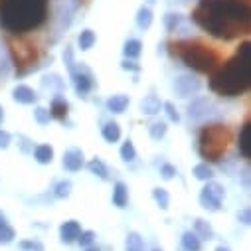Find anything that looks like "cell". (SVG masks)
<instances>
[{
	"label": "cell",
	"mask_w": 251,
	"mask_h": 251,
	"mask_svg": "<svg viewBox=\"0 0 251 251\" xmlns=\"http://www.w3.org/2000/svg\"><path fill=\"white\" fill-rule=\"evenodd\" d=\"M12 97H14L18 103H24V105H30V103H34V101L38 99L36 91H34L32 87H28V85H18V87H14Z\"/></svg>",
	"instance_id": "obj_14"
},
{
	"label": "cell",
	"mask_w": 251,
	"mask_h": 251,
	"mask_svg": "<svg viewBox=\"0 0 251 251\" xmlns=\"http://www.w3.org/2000/svg\"><path fill=\"white\" fill-rule=\"evenodd\" d=\"M184 2H186V0H184Z\"/></svg>",
	"instance_id": "obj_48"
},
{
	"label": "cell",
	"mask_w": 251,
	"mask_h": 251,
	"mask_svg": "<svg viewBox=\"0 0 251 251\" xmlns=\"http://www.w3.org/2000/svg\"><path fill=\"white\" fill-rule=\"evenodd\" d=\"M141 50H143L141 40H129L127 44H125V55H127L129 59L139 57V55H141Z\"/></svg>",
	"instance_id": "obj_25"
},
{
	"label": "cell",
	"mask_w": 251,
	"mask_h": 251,
	"mask_svg": "<svg viewBox=\"0 0 251 251\" xmlns=\"http://www.w3.org/2000/svg\"><path fill=\"white\" fill-rule=\"evenodd\" d=\"M119 137H121V127H119L115 121L107 123L105 127H103V139H105L107 143H117Z\"/></svg>",
	"instance_id": "obj_20"
},
{
	"label": "cell",
	"mask_w": 251,
	"mask_h": 251,
	"mask_svg": "<svg viewBox=\"0 0 251 251\" xmlns=\"http://www.w3.org/2000/svg\"><path fill=\"white\" fill-rule=\"evenodd\" d=\"M123 70H133V72H139V66L135 64V61H123Z\"/></svg>",
	"instance_id": "obj_42"
},
{
	"label": "cell",
	"mask_w": 251,
	"mask_h": 251,
	"mask_svg": "<svg viewBox=\"0 0 251 251\" xmlns=\"http://www.w3.org/2000/svg\"><path fill=\"white\" fill-rule=\"evenodd\" d=\"M10 141H12L10 133H6V131H0V149H6V147L10 145Z\"/></svg>",
	"instance_id": "obj_40"
},
{
	"label": "cell",
	"mask_w": 251,
	"mask_h": 251,
	"mask_svg": "<svg viewBox=\"0 0 251 251\" xmlns=\"http://www.w3.org/2000/svg\"><path fill=\"white\" fill-rule=\"evenodd\" d=\"M182 247H184L186 251H200L202 239H200L194 231H186V233L182 235Z\"/></svg>",
	"instance_id": "obj_17"
},
{
	"label": "cell",
	"mask_w": 251,
	"mask_h": 251,
	"mask_svg": "<svg viewBox=\"0 0 251 251\" xmlns=\"http://www.w3.org/2000/svg\"><path fill=\"white\" fill-rule=\"evenodd\" d=\"M135 156H137V151H135L133 143H131V141L123 143V147H121V158H123L125 162H133Z\"/></svg>",
	"instance_id": "obj_29"
},
{
	"label": "cell",
	"mask_w": 251,
	"mask_h": 251,
	"mask_svg": "<svg viewBox=\"0 0 251 251\" xmlns=\"http://www.w3.org/2000/svg\"><path fill=\"white\" fill-rule=\"evenodd\" d=\"M20 247L22 249H32V251H44V245L40 241H22Z\"/></svg>",
	"instance_id": "obj_38"
},
{
	"label": "cell",
	"mask_w": 251,
	"mask_h": 251,
	"mask_svg": "<svg viewBox=\"0 0 251 251\" xmlns=\"http://www.w3.org/2000/svg\"><path fill=\"white\" fill-rule=\"evenodd\" d=\"M53 194H55V198H68L72 194V182L70 180L57 182L55 188H53Z\"/></svg>",
	"instance_id": "obj_26"
},
{
	"label": "cell",
	"mask_w": 251,
	"mask_h": 251,
	"mask_svg": "<svg viewBox=\"0 0 251 251\" xmlns=\"http://www.w3.org/2000/svg\"><path fill=\"white\" fill-rule=\"evenodd\" d=\"M194 176H196L198 180H210V178L214 176V172H212V168H210L208 164H198V166L194 168Z\"/></svg>",
	"instance_id": "obj_33"
},
{
	"label": "cell",
	"mask_w": 251,
	"mask_h": 251,
	"mask_svg": "<svg viewBox=\"0 0 251 251\" xmlns=\"http://www.w3.org/2000/svg\"><path fill=\"white\" fill-rule=\"evenodd\" d=\"M210 109H212V103L208 99H198V101H194L190 105L188 115H190V119H194V121H200V119H204V117H208L212 113Z\"/></svg>",
	"instance_id": "obj_11"
},
{
	"label": "cell",
	"mask_w": 251,
	"mask_h": 251,
	"mask_svg": "<svg viewBox=\"0 0 251 251\" xmlns=\"http://www.w3.org/2000/svg\"><path fill=\"white\" fill-rule=\"evenodd\" d=\"M93 44H95V34L91 30H83L79 34V48L81 50H91Z\"/></svg>",
	"instance_id": "obj_30"
},
{
	"label": "cell",
	"mask_w": 251,
	"mask_h": 251,
	"mask_svg": "<svg viewBox=\"0 0 251 251\" xmlns=\"http://www.w3.org/2000/svg\"><path fill=\"white\" fill-rule=\"evenodd\" d=\"M8 50H10V55H12V61L16 66V72L20 75L32 72L38 64V50L36 46L26 40L24 36H10L8 38Z\"/></svg>",
	"instance_id": "obj_6"
},
{
	"label": "cell",
	"mask_w": 251,
	"mask_h": 251,
	"mask_svg": "<svg viewBox=\"0 0 251 251\" xmlns=\"http://www.w3.org/2000/svg\"><path fill=\"white\" fill-rule=\"evenodd\" d=\"M239 152L245 156V158H251V123L247 121L243 125V129L239 133Z\"/></svg>",
	"instance_id": "obj_13"
},
{
	"label": "cell",
	"mask_w": 251,
	"mask_h": 251,
	"mask_svg": "<svg viewBox=\"0 0 251 251\" xmlns=\"http://www.w3.org/2000/svg\"><path fill=\"white\" fill-rule=\"evenodd\" d=\"M162 107H164V111H166V115H168V119H170L172 123H178V121H180V113L176 111V107H174L172 103H164Z\"/></svg>",
	"instance_id": "obj_36"
},
{
	"label": "cell",
	"mask_w": 251,
	"mask_h": 251,
	"mask_svg": "<svg viewBox=\"0 0 251 251\" xmlns=\"http://www.w3.org/2000/svg\"><path fill=\"white\" fill-rule=\"evenodd\" d=\"M216 251H229V249H227V247H224V245H220V247H218Z\"/></svg>",
	"instance_id": "obj_44"
},
{
	"label": "cell",
	"mask_w": 251,
	"mask_h": 251,
	"mask_svg": "<svg viewBox=\"0 0 251 251\" xmlns=\"http://www.w3.org/2000/svg\"><path fill=\"white\" fill-rule=\"evenodd\" d=\"M166 129H168V127H166V123H162V121H160V123H154L152 127H151V135H152V139H162V137L166 135Z\"/></svg>",
	"instance_id": "obj_34"
},
{
	"label": "cell",
	"mask_w": 251,
	"mask_h": 251,
	"mask_svg": "<svg viewBox=\"0 0 251 251\" xmlns=\"http://www.w3.org/2000/svg\"><path fill=\"white\" fill-rule=\"evenodd\" d=\"M182 22V16L180 14H174V12H168L166 18H164V24H166V30L168 32H176V28L180 26Z\"/></svg>",
	"instance_id": "obj_31"
},
{
	"label": "cell",
	"mask_w": 251,
	"mask_h": 251,
	"mask_svg": "<svg viewBox=\"0 0 251 251\" xmlns=\"http://www.w3.org/2000/svg\"><path fill=\"white\" fill-rule=\"evenodd\" d=\"M251 12L247 0H200L192 10V20L210 36L220 40H235L251 28Z\"/></svg>",
	"instance_id": "obj_1"
},
{
	"label": "cell",
	"mask_w": 251,
	"mask_h": 251,
	"mask_svg": "<svg viewBox=\"0 0 251 251\" xmlns=\"http://www.w3.org/2000/svg\"><path fill=\"white\" fill-rule=\"evenodd\" d=\"M125 247H127V251H145V241L137 231H131L127 235V243H125Z\"/></svg>",
	"instance_id": "obj_22"
},
{
	"label": "cell",
	"mask_w": 251,
	"mask_h": 251,
	"mask_svg": "<svg viewBox=\"0 0 251 251\" xmlns=\"http://www.w3.org/2000/svg\"><path fill=\"white\" fill-rule=\"evenodd\" d=\"M34 117H36V121L40 123V125H46V123H50V111L48 109H44V107H38L36 111H34Z\"/></svg>",
	"instance_id": "obj_35"
},
{
	"label": "cell",
	"mask_w": 251,
	"mask_h": 251,
	"mask_svg": "<svg viewBox=\"0 0 251 251\" xmlns=\"http://www.w3.org/2000/svg\"><path fill=\"white\" fill-rule=\"evenodd\" d=\"M152 196H154L156 204H158L162 210L168 208V204H170V196H168V192L164 190V188H154V190H152Z\"/></svg>",
	"instance_id": "obj_27"
},
{
	"label": "cell",
	"mask_w": 251,
	"mask_h": 251,
	"mask_svg": "<svg viewBox=\"0 0 251 251\" xmlns=\"http://www.w3.org/2000/svg\"><path fill=\"white\" fill-rule=\"evenodd\" d=\"M50 0H0V26L22 36L38 30L48 20Z\"/></svg>",
	"instance_id": "obj_2"
},
{
	"label": "cell",
	"mask_w": 251,
	"mask_h": 251,
	"mask_svg": "<svg viewBox=\"0 0 251 251\" xmlns=\"http://www.w3.org/2000/svg\"><path fill=\"white\" fill-rule=\"evenodd\" d=\"M154 251H162V249H154Z\"/></svg>",
	"instance_id": "obj_47"
},
{
	"label": "cell",
	"mask_w": 251,
	"mask_h": 251,
	"mask_svg": "<svg viewBox=\"0 0 251 251\" xmlns=\"http://www.w3.org/2000/svg\"><path fill=\"white\" fill-rule=\"evenodd\" d=\"M83 164V152L79 149H70L66 154H64V166L72 172H77Z\"/></svg>",
	"instance_id": "obj_12"
},
{
	"label": "cell",
	"mask_w": 251,
	"mask_h": 251,
	"mask_svg": "<svg viewBox=\"0 0 251 251\" xmlns=\"http://www.w3.org/2000/svg\"><path fill=\"white\" fill-rule=\"evenodd\" d=\"M72 77H74V87H75V91L79 95H85V93L91 91V87H93V75H91V72L87 68L79 66V70H74L72 72Z\"/></svg>",
	"instance_id": "obj_9"
},
{
	"label": "cell",
	"mask_w": 251,
	"mask_h": 251,
	"mask_svg": "<svg viewBox=\"0 0 251 251\" xmlns=\"http://www.w3.org/2000/svg\"><path fill=\"white\" fill-rule=\"evenodd\" d=\"M239 220H241V224L249 226V222H251V214H249V210H243V212L239 214Z\"/></svg>",
	"instance_id": "obj_41"
},
{
	"label": "cell",
	"mask_w": 251,
	"mask_h": 251,
	"mask_svg": "<svg viewBox=\"0 0 251 251\" xmlns=\"http://www.w3.org/2000/svg\"><path fill=\"white\" fill-rule=\"evenodd\" d=\"M89 170H91L95 176H99L101 180H107V176H109V174H107V166H105L99 158H93V160L89 162Z\"/></svg>",
	"instance_id": "obj_28"
},
{
	"label": "cell",
	"mask_w": 251,
	"mask_h": 251,
	"mask_svg": "<svg viewBox=\"0 0 251 251\" xmlns=\"http://www.w3.org/2000/svg\"><path fill=\"white\" fill-rule=\"evenodd\" d=\"M79 233H81V227H79V224L74 222V220L61 224V227H59V235H61V241H64V243H74V241H77Z\"/></svg>",
	"instance_id": "obj_10"
},
{
	"label": "cell",
	"mask_w": 251,
	"mask_h": 251,
	"mask_svg": "<svg viewBox=\"0 0 251 251\" xmlns=\"http://www.w3.org/2000/svg\"><path fill=\"white\" fill-rule=\"evenodd\" d=\"M160 107H162V103H160V99H158L156 95H149V97L141 103V109H143L145 115H156V113L160 111Z\"/></svg>",
	"instance_id": "obj_18"
},
{
	"label": "cell",
	"mask_w": 251,
	"mask_h": 251,
	"mask_svg": "<svg viewBox=\"0 0 251 251\" xmlns=\"http://www.w3.org/2000/svg\"><path fill=\"white\" fill-rule=\"evenodd\" d=\"M224 186L218 182H208L202 188V194H200V204L202 208L210 210V212H218L222 208V200H224Z\"/></svg>",
	"instance_id": "obj_7"
},
{
	"label": "cell",
	"mask_w": 251,
	"mask_h": 251,
	"mask_svg": "<svg viewBox=\"0 0 251 251\" xmlns=\"http://www.w3.org/2000/svg\"><path fill=\"white\" fill-rule=\"evenodd\" d=\"M34 156H36V160H38L40 164H50L51 158H53V151H51L50 145H40V147H36Z\"/></svg>",
	"instance_id": "obj_21"
},
{
	"label": "cell",
	"mask_w": 251,
	"mask_h": 251,
	"mask_svg": "<svg viewBox=\"0 0 251 251\" xmlns=\"http://www.w3.org/2000/svg\"><path fill=\"white\" fill-rule=\"evenodd\" d=\"M127 107H129V97H127V95H113V97L107 101V109H109L111 113H123Z\"/></svg>",
	"instance_id": "obj_16"
},
{
	"label": "cell",
	"mask_w": 251,
	"mask_h": 251,
	"mask_svg": "<svg viewBox=\"0 0 251 251\" xmlns=\"http://www.w3.org/2000/svg\"><path fill=\"white\" fill-rule=\"evenodd\" d=\"M249 42H243L237 53L222 66L210 79V89L224 97H237L249 89L251 64H249Z\"/></svg>",
	"instance_id": "obj_3"
},
{
	"label": "cell",
	"mask_w": 251,
	"mask_h": 251,
	"mask_svg": "<svg viewBox=\"0 0 251 251\" xmlns=\"http://www.w3.org/2000/svg\"><path fill=\"white\" fill-rule=\"evenodd\" d=\"M160 174H162V178H164V180H170V178L176 174V168H174L172 164H164V166L160 168Z\"/></svg>",
	"instance_id": "obj_39"
},
{
	"label": "cell",
	"mask_w": 251,
	"mask_h": 251,
	"mask_svg": "<svg viewBox=\"0 0 251 251\" xmlns=\"http://www.w3.org/2000/svg\"><path fill=\"white\" fill-rule=\"evenodd\" d=\"M87 251H101V249H97V247H89Z\"/></svg>",
	"instance_id": "obj_45"
},
{
	"label": "cell",
	"mask_w": 251,
	"mask_h": 251,
	"mask_svg": "<svg viewBox=\"0 0 251 251\" xmlns=\"http://www.w3.org/2000/svg\"><path fill=\"white\" fill-rule=\"evenodd\" d=\"M0 121H2V107H0Z\"/></svg>",
	"instance_id": "obj_46"
},
{
	"label": "cell",
	"mask_w": 251,
	"mask_h": 251,
	"mask_svg": "<svg viewBox=\"0 0 251 251\" xmlns=\"http://www.w3.org/2000/svg\"><path fill=\"white\" fill-rule=\"evenodd\" d=\"M194 233L200 239H212L214 237V229H212V226L206 220H196L194 222Z\"/></svg>",
	"instance_id": "obj_19"
},
{
	"label": "cell",
	"mask_w": 251,
	"mask_h": 251,
	"mask_svg": "<svg viewBox=\"0 0 251 251\" xmlns=\"http://www.w3.org/2000/svg\"><path fill=\"white\" fill-rule=\"evenodd\" d=\"M50 115L55 117V119H66L68 117V103L64 99H53Z\"/></svg>",
	"instance_id": "obj_23"
},
{
	"label": "cell",
	"mask_w": 251,
	"mask_h": 251,
	"mask_svg": "<svg viewBox=\"0 0 251 251\" xmlns=\"http://www.w3.org/2000/svg\"><path fill=\"white\" fill-rule=\"evenodd\" d=\"M202 87V81L192 77V75H180L176 81H174V89L180 97H190L194 93H198Z\"/></svg>",
	"instance_id": "obj_8"
},
{
	"label": "cell",
	"mask_w": 251,
	"mask_h": 251,
	"mask_svg": "<svg viewBox=\"0 0 251 251\" xmlns=\"http://www.w3.org/2000/svg\"><path fill=\"white\" fill-rule=\"evenodd\" d=\"M14 237H16V233H14V229L8 224L0 226V243H10Z\"/></svg>",
	"instance_id": "obj_32"
},
{
	"label": "cell",
	"mask_w": 251,
	"mask_h": 251,
	"mask_svg": "<svg viewBox=\"0 0 251 251\" xmlns=\"http://www.w3.org/2000/svg\"><path fill=\"white\" fill-rule=\"evenodd\" d=\"M77 241H79L83 247H89V245L95 241V233H93V231H81L79 237H77Z\"/></svg>",
	"instance_id": "obj_37"
},
{
	"label": "cell",
	"mask_w": 251,
	"mask_h": 251,
	"mask_svg": "<svg viewBox=\"0 0 251 251\" xmlns=\"http://www.w3.org/2000/svg\"><path fill=\"white\" fill-rule=\"evenodd\" d=\"M137 24H139L141 30L151 28V24H152V12H151V8L143 6V8L139 10V14H137Z\"/></svg>",
	"instance_id": "obj_24"
},
{
	"label": "cell",
	"mask_w": 251,
	"mask_h": 251,
	"mask_svg": "<svg viewBox=\"0 0 251 251\" xmlns=\"http://www.w3.org/2000/svg\"><path fill=\"white\" fill-rule=\"evenodd\" d=\"M229 143H231V131L227 127H224V125H206L198 141L200 156L210 162H218L226 154Z\"/></svg>",
	"instance_id": "obj_5"
},
{
	"label": "cell",
	"mask_w": 251,
	"mask_h": 251,
	"mask_svg": "<svg viewBox=\"0 0 251 251\" xmlns=\"http://www.w3.org/2000/svg\"><path fill=\"white\" fill-rule=\"evenodd\" d=\"M113 202L117 208H125L129 202V188L125 186L123 182H117L115 184V190H113Z\"/></svg>",
	"instance_id": "obj_15"
},
{
	"label": "cell",
	"mask_w": 251,
	"mask_h": 251,
	"mask_svg": "<svg viewBox=\"0 0 251 251\" xmlns=\"http://www.w3.org/2000/svg\"><path fill=\"white\" fill-rule=\"evenodd\" d=\"M170 48L176 57H180L188 68H192L198 74H210L220 64V53L212 46H208L200 40L176 42V44H170Z\"/></svg>",
	"instance_id": "obj_4"
},
{
	"label": "cell",
	"mask_w": 251,
	"mask_h": 251,
	"mask_svg": "<svg viewBox=\"0 0 251 251\" xmlns=\"http://www.w3.org/2000/svg\"><path fill=\"white\" fill-rule=\"evenodd\" d=\"M2 224H6V216H4L2 210H0V226H2Z\"/></svg>",
	"instance_id": "obj_43"
}]
</instances>
